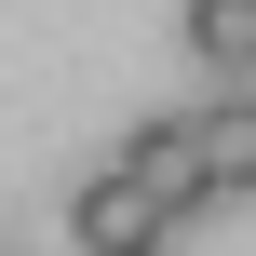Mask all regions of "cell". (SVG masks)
Masks as SVG:
<instances>
[{
    "instance_id": "cell-2",
    "label": "cell",
    "mask_w": 256,
    "mask_h": 256,
    "mask_svg": "<svg viewBox=\"0 0 256 256\" xmlns=\"http://www.w3.org/2000/svg\"><path fill=\"white\" fill-rule=\"evenodd\" d=\"M122 176H135V189H162L176 216H189V202H216V189H202V135H189V108L135 122V135H122Z\"/></svg>"
},
{
    "instance_id": "cell-1",
    "label": "cell",
    "mask_w": 256,
    "mask_h": 256,
    "mask_svg": "<svg viewBox=\"0 0 256 256\" xmlns=\"http://www.w3.org/2000/svg\"><path fill=\"white\" fill-rule=\"evenodd\" d=\"M68 230H81V256H162V243H176V202H162V189H135V176L108 162V176H81V189H68Z\"/></svg>"
},
{
    "instance_id": "cell-3",
    "label": "cell",
    "mask_w": 256,
    "mask_h": 256,
    "mask_svg": "<svg viewBox=\"0 0 256 256\" xmlns=\"http://www.w3.org/2000/svg\"><path fill=\"white\" fill-rule=\"evenodd\" d=\"M189 135H202V189H216V202H256V94L189 108Z\"/></svg>"
},
{
    "instance_id": "cell-4",
    "label": "cell",
    "mask_w": 256,
    "mask_h": 256,
    "mask_svg": "<svg viewBox=\"0 0 256 256\" xmlns=\"http://www.w3.org/2000/svg\"><path fill=\"white\" fill-rule=\"evenodd\" d=\"M189 54H202L216 81L256 94V0H189Z\"/></svg>"
}]
</instances>
